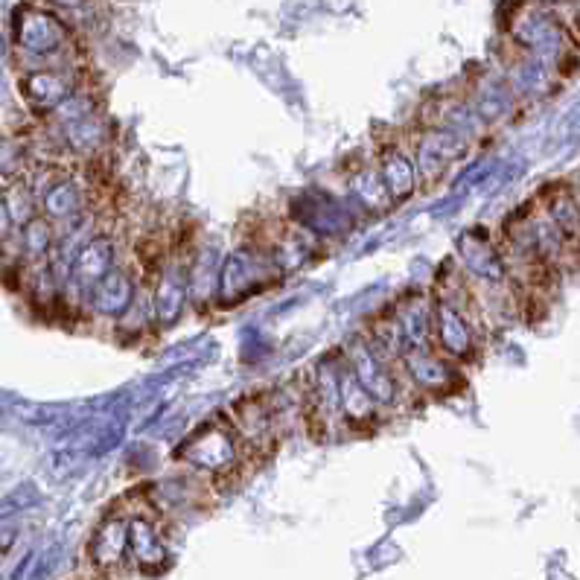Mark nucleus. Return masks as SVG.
Wrapping results in <instances>:
<instances>
[{
    "instance_id": "f257e3e1",
    "label": "nucleus",
    "mask_w": 580,
    "mask_h": 580,
    "mask_svg": "<svg viewBox=\"0 0 580 580\" xmlns=\"http://www.w3.org/2000/svg\"><path fill=\"white\" fill-rule=\"evenodd\" d=\"M283 277L286 274L280 272V266L272 257V251L266 248V242H260L257 237L239 239L237 245L222 257L213 307L219 312L242 307L245 301H251V298L263 295L266 289H272L274 283H280Z\"/></svg>"
},
{
    "instance_id": "f03ea898",
    "label": "nucleus",
    "mask_w": 580,
    "mask_h": 580,
    "mask_svg": "<svg viewBox=\"0 0 580 580\" xmlns=\"http://www.w3.org/2000/svg\"><path fill=\"white\" fill-rule=\"evenodd\" d=\"M175 461L184 470L207 478L213 487H222L225 481L242 476L251 458L237 438V432L231 429L228 417H216V420L202 423L199 429H193L178 444Z\"/></svg>"
},
{
    "instance_id": "7ed1b4c3",
    "label": "nucleus",
    "mask_w": 580,
    "mask_h": 580,
    "mask_svg": "<svg viewBox=\"0 0 580 580\" xmlns=\"http://www.w3.org/2000/svg\"><path fill=\"white\" fill-rule=\"evenodd\" d=\"M342 356L344 362H347V368L356 374V379L365 385V391L374 397V403L379 406L382 414L406 406V400H409L411 394L409 388H406V382H403V376H400L397 362L388 359V356L368 339V333L353 336L350 342L344 344Z\"/></svg>"
},
{
    "instance_id": "20e7f679",
    "label": "nucleus",
    "mask_w": 580,
    "mask_h": 580,
    "mask_svg": "<svg viewBox=\"0 0 580 580\" xmlns=\"http://www.w3.org/2000/svg\"><path fill=\"white\" fill-rule=\"evenodd\" d=\"M91 199L94 184L82 170H59L44 184L38 193V213L56 228V234H73V231H94L91 228Z\"/></svg>"
},
{
    "instance_id": "39448f33",
    "label": "nucleus",
    "mask_w": 580,
    "mask_h": 580,
    "mask_svg": "<svg viewBox=\"0 0 580 580\" xmlns=\"http://www.w3.org/2000/svg\"><path fill=\"white\" fill-rule=\"evenodd\" d=\"M190 263H193V251L190 248H170L161 263L146 272V286H149V298H152V318H155V330L167 333L172 330L184 309L190 307Z\"/></svg>"
},
{
    "instance_id": "423d86ee",
    "label": "nucleus",
    "mask_w": 580,
    "mask_h": 580,
    "mask_svg": "<svg viewBox=\"0 0 580 580\" xmlns=\"http://www.w3.org/2000/svg\"><path fill=\"white\" fill-rule=\"evenodd\" d=\"M123 260L120 254V242L111 231L97 228L94 234L79 242V248L70 257L68 277H65V289H62V307L79 309L88 301V295L94 292V286L111 272L117 263Z\"/></svg>"
},
{
    "instance_id": "0eeeda50",
    "label": "nucleus",
    "mask_w": 580,
    "mask_h": 580,
    "mask_svg": "<svg viewBox=\"0 0 580 580\" xmlns=\"http://www.w3.org/2000/svg\"><path fill=\"white\" fill-rule=\"evenodd\" d=\"M225 417L245 446L248 458L269 455L280 441V435L286 432V423H283L280 409L274 403V394H248V397L237 400Z\"/></svg>"
},
{
    "instance_id": "6e6552de",
    "label": "nucleus",
    "mask_w": 580,
    "mask_h": 580,
    "mask_svg": "<svg viewBox=\"0 0 580 580\" xmlns=\"http://www.w3.org/2000/svg\"><path fill=\"white\" fill-rule=\"evenodd\" d=\"M304 423L312 426L315 438H333L344 432L342 403H339V353L324 356L307 379Z\"/></svg>"
},
{
    "instance_id": "1a4fd4ad",
    "label": "nucleus",
    "mask_w": 580,
    "mask_h": 580,
    "mask_svg": "<svg viewBox=\"0 0 580 580\" xmlns=\"http://www.w3.org/2000/svg\"><path fill=\"white\" fill-rule=\"evenodd\" d=\"M458 272L467 280L470 292L508 289L511 277L502 257V248L490 239L484 228H470L458 237Z\"/></svg>"
},
{
    "instance_id": "9d476101",
    "label": "nucleus",
    "mask_w": 580,
    "mask_h": 580,
    "mask_svg": "<svg viewBox=\"0 0 580 580\" xmlns=\"http://www.w3.org/2000/svg\"><path fill=\"white\" fill-rule=\"evenodd\" d=\"M400 376L414 397H449L461 388V368L455 362H449L441 356L435 347H420V350H409L400 356L397 362Z\"/></svg>"
},
{
    "instance_id": "9b49d317",
    "label": "nucleus",
    "mask_w": 580,
    "mask_h": 580,
    "mask_svg": "<svg viewBox=\"0 0 580 580\" xmlns=\"http://www.w3.org/2000/svg\"><path fill=\"white\" fill-rule=\"evenodd\" d=\"M143 283V272L137 269V263H126L120 260L103 280L94 286V292L88 295V301L82 304V315L91 324L100 327H114V321L132 307L137 289Z\"/></svg>"
},
{
    "instance_id": "f8f14e48",
    "label": "nucleus",
    "mask_w": 580,
    "mask_h": 580,
    "mask_svg": "<svg viewBox=\"0 0 580 580\" xmlns=\"http://www.w3.org/2000/svg\"><path fill=\"white\" fill-rule=\"evenodd\" d=\"M15 44L24 56L38 62V68H56L68 47V30L44 9H24L15 24Z\"/></svg>"
},
{
    "instance_id": "ddd939ff",
    "label": "nucleus",
    "mask_w": 580,
    "mask_h": 580,
    "mask_svg": "<svg viewBox=\"0 0 580 580\" xmlns=\"http://www.w3.org/2000/svg\"><path fill=\"white\" fill-rule=\"evenodd\" d=\"M409 149L414 155L417 172H420V187H432L464 158L467 137L446 132V129L420 126V132L411 137Z\"/></svg>"
},
{
    "instance_id": "4468645a",
    "label": "nucleus",
    "mask_w": 580,
    "mask_h": 580,
    "mask_svg": "<svg viewBox=\"0 0 580 580\" xmlns=\"http://www.w3.org/2000/svg\"><path fill=\"white\" fill-rule=\"evenodd\" d=\"M129 563L143 575H158L170 566V548L161 531V516L152 511L129 513Z\"/></svg>"
},
{
    "instance_id": "2eb2a0df",
    "label": "nucleus",
    "mask_w": 580,
    "mask_h": 580,
    "mask_svg": "<svg viewBox=\"0 0 580 580\" xmlns=\"http://www.w3.org/2000/svg\"><path fill=\"white\" fill-rule=\"evenodd\" d=\"M210 481L190 470H178L172 476L158 478L149 487V511L155 516H175V513H187L202 508L205 496L210 493Z\"/></svg>"
},
{
    "instance_id": "dca6fc26",
    "label": "nucleus",
    "mask_w": 580,
    "mask_h": 580,
    "mask_svg": "<svg viewBox=\"0 0 580 580\" xmlns=\"http://www.w3.org/2000/svg\"><path fill=\"white\" fill-rule=\"evenodd\" d=\"M82 88L79 76L70 68H33L21 76V94L35 114L50 117L59 105H65Z\"/></svg>"
},
{
    "instance_id": "f3484780",
    "label": "nucleus",
    "mask_w": 580,
    "mask_h": 580,
    "mask_svg": "<svg viewBox=\"0 0 580 580\" xmlns=\"http://www.w3.org/2000/svg\"><path fill=\"white\" fill-rule=\"evenodd\" d=\"M374 164L379 175H382V184H385V190H388L394 205L409 202L411 196L420 190V172H417L414 155H411L406 140H385V143H379Z\"/></svg>"
},
{
    "instance_id": "a211bd4d",
    "label": "nucleus",
    "mask_w": 580,
    "mask_h": 580,
    "mask_svg": "<svg viewBox=\"0 0 580 580\" xmlns=\"http://www.w3.org/2000/svg\"><path fill=\"white\" fill-rule=\"evenodd\" d=\"M397 336L403 342V353L432 347V292H409L385 309ZM400 362V359H397Z\"/></svg>"
},
{
    "instance_id": "6ab92c4d",
    "label": "nucleus",
    "mask_w": 580,
    "mask_h": 580,
    "mask_svg": "<svg viewBox=\"0 0 580 580\" xmlns=\"http://www.w3.org/2000/svg\"><path fill=\"white\" fill-rule=\"evenodd\" d=\"M56 143L59 149L70 152L82 164L100 161L111 146V132H108V123L100 114V108L79 120H70L65 126H56Z\"/></svg>"
},
{
    "instance_id": "aec40b11",
    "label": "nucleus",
    "mask_w": 580,
    "mask_h": 580,
    "mask_svg": "<svg viewBox=\"0 0 580 580\" xmlns=\"http://www.w3.org/2000/svg\"><path fill=\"white\" fill-rule=\"evenodd\" d=\"M88 557L100 572H117L129 563V513H105L88 540Z\"/></svg>"
},
{
    "instance_id": "412c9836",
    "label": "nucleus",
    "mask_w": 580,
    "mask_h": 580,
    "mask_svg": "<svg viewBox=\"0 0 580 580\" xmlns=\"http://www.w3.org/2000/svg\"><path fill=\"white\" fill-rule=\"evenodd\" d=\"M339 403H342L344 432H368L385 420L374 397L365 391V385L347 368L344 356L339 353Z\"/></svg>"
},
{
    "instance_id": "4be33fe9",
    "label": "nucleus",
    "mask_w": 580,
    "mask_h": 580,
    "mask_svg": "<svg viewBox=\"0 0 580 580\" xmlns=\"http://www.w3.org/2000/svg\"><path fill=\"white\" fill-rule=\"evenodd\" d=\"M222 257H225V251L219 245H213V242H207V245L193 251V263H190V304H196V309L213 307Z\"/></svg>"
},
{
    "instance_id": "5701e85b",
    "label": "nucleus",
    "mask_w": 580,
    "mask_h": 580,
    "mask_svg": "<svg viewBox=\"0 0 580 580\" xmlns=\"http://www.w3.org/2000/svg\"><path fill=\"white\" fill-rule=\"evenodd\" d=\"M347 190H350V196L359 202V205L365 207L368 213H388L394 202H391V196H388V190H385V184H382V175L376 170L374 161H359L356 167H350L347 170Z\"/></svg>"
},
{
    "instance_id": "b1692460",
    "label": "nucleus",
    "mask_w": 580,
    "mask_h": 580,
    "mask_svg": "<svg viewBox=\"0 0 580 580\" xmlns=\"http://www.w3.org/2000/svg\"><path fill=\"white\" fill-rule=\"evenodd\" d=\"M18 257H21V272L24 269H33V266H44L50 263L53 251H56V242H59V234L56 228L38 213L35 219H30L21 231H18Z\"/></svg>"
},
{
    "instance_id": "393cba45",
    "label": "nucleus",
    "mask_w": 580,
    "mask_h": 580,
    "mask_svg": "<svg viewBox=\"0 0 580 580\" xmlns=\"http://www.w3.org/2000/svg\"><path fill=\"white\" fill-rule=\"evenodd\" d=\"M543 213L554 225V231L563 237V242H578L580 239V199L569 187H548L543 193Z\"/></svg>"
},
{
    "instance_id": "a878e982",
    "label": "nucleus",
    "mask_w": 580,
    "mask_h": 580,
    "mask_svg": "<svg viewBox=\"0 0 580 580\" xmlns=\"http://www.w3.org/2000/svg\"><path fill=\"white\" fill-rule=\"evenodd\" d=\"M111 330L117 333V339H120L123 344H135V342H140L143 336L155 333V318H152V298H149L146 277H143V283H140V289H137L132 307L126 309V312H123V315L114 321V327H111Z\"/></svg>"
},
{
    "instance_id": "bb28decb",
    "label": "nucleus",
    "mask_w": 580,
    "mask_h": 580,
    "mask_svg": "<svg viewBox=\"0 0 580 580\" xmlns=\"http://www.w3.org/2000/svg\"><path fill=\"white\" fill-rule=\"evenodd\" d=\"M0 199H3L6 213L12 216V222H15L18 231H21L30 219L38 216V196L33 193V187H30L27 178H12V181L6 184V190L0 193Z\"/></svg>"
},
{
    "instance_id": "cd10ccee",
    "label": "nucleus",
    "mask_w": 580,
    "mask_h": 580,
    "mask_svg": "<svg viewBox=\"0 0 580 580\" xmlns=\"http://www.w3.org/2000/svg\"><path fill=\"white\" fill-rule=\"evenodd\" d=\"M30 505H35L33 484H21V487H15V490H12V493H6V496H3V502H0V522H3V519H12V516H18V513H24Z\"/></svg>"
},
{
    "instance_id": "c85d7f7f",
    "label": "nucleus",
    "mask_w": 580,
    "mask_h": 580,
    "mask_svg": "<svg viewBox=\"0 0 580 580\" xmlns=\"http://www.w3.org/2000/svg\"><path fill=\"white\" fill-rule=\"evenodd\" d=\"M15 234H18V228H15L12 216L6 213V205H3V199H0V245H6L9 239H15Z\"/></svg>"
},
{
    "instance_id": "c756f323",
    "label": "nucleus",
    "mask_w": 580,
    "mask_h": 580,
    "mask_svg": "<svg viewBox=\"0 0 580 580\" xmlns=\"http://www.w3.org/2000/svg\"><path fill=\"white\" fill-rule=\"evenodd\" d=\"M15 540H18V531L15 528H3L0 531V560H6V554L15 548Z\"/></svg>"
},
{
    "instance_id": "7c9ffc66",
    "label": "nucleus",
    "mask_w": 580,
    "mask_h": 580,
    "mask_svg": "<svg viewBox=\"0 0 580 580\" xmlns=\"http://www.w3.org/2000/svg\"><path fill=\"white\" fill-rule=\"evenodd\" d=\"M578 199H580V196H578Z\"/></svg>"
}]
</instances>
